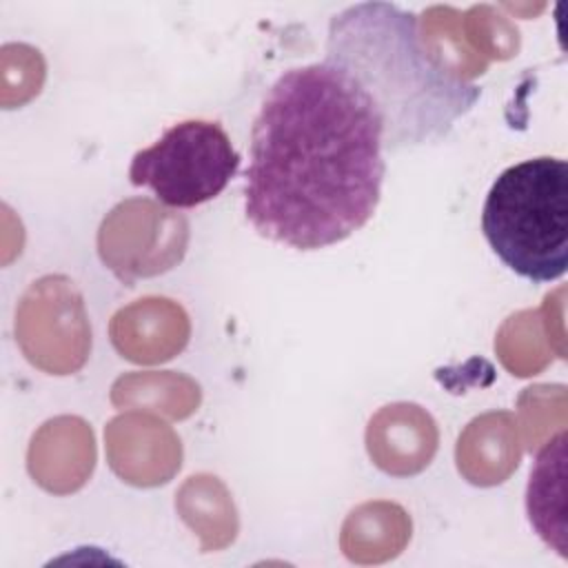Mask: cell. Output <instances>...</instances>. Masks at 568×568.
<instances>
[{"instance_id":"obj_3","label":"cell","mask_w":568,"mask_h":568,"mask_svg":"<svg viewBox=\"0 0 568 568\" xmlns=\"http://www.w3.org/2000/svg\"><path fill=\"white\" fill-rule=\"evenodd\" d=\"M481 233L519 277L559 280L568 266L566 160L541 155L504 169L484 200Z\"/></svg>"},{"instance_id":"obj_2","label":"cell","mask_w":568,"mask_h":568,"mask_svg":"<svg viewBox=\"0 0 568 568\" xmlns=\"http://www.w3.org/2000/svg\"><path fill=\"white\" fill-rule=\"evenodd\" d=\"M324 62L373 100L390 153L446 140L481 98L477 84L428 51L419 18L390 2H359L335 13Z\"/></svg>"},{"instance_id":"obj_5","label":"cell","mask_w":568,"mask_h":568,"mask_svg":"<svg viewBox=\"0 0 568 568\" xmlns=\"http://www.w3.org/2000/svg\"><path fill=\"white\" fill-rule=\"evenodd\" d=\"M564 468H566V430L550 437L535 457L526 490V510L537 535L566 557L564 524Z\"/></svg>"},{"instance_id":"obj_4","label":"cell","mask_w":568,"mask_h":568,"mask_svg":"<svg viewBox=\"0 0 568 568\" xmlns=\"http://www.w3.org/2000/svg\"><path fill=\"white\" fill-rule=\"evenodd\" d=\"M240 169V153L220 122L182 120L129 166L133 186H146L173 209H193L217 197Z\"/></svg>"},{"instance_id":"obj_1","label":"cell","mask_w":568,"mask_h":568,"mask_svg":"<svg viewBox=\"0 0 568 568\" xmlns=\"http://www.w3.org/2000/svg\"><path fill=\"white\" fill-rule=\"evenodd\" d=\"M384 173V124L373 100L324 60L293 67L253 120L244 213L266 240L326 248L375 215Z\"/></svg>"}]
</instances>
